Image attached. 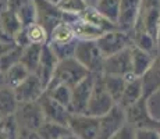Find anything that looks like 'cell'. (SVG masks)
Here are the masks:
<instances>
[{
  "instance_id": "cell-1",
  "label": "cell",
  "mask_w": 160,
  "mask_h": 139,
  "mask_svg": "<svg viewBox=\"0 0 160 139\" xmlns=\"http://www.w3.org/2000/svg\"><path fill=\"white\" fill-rule=\"evenodd\" d=\"M89 74L92 72H89L75 57L60 60L56 67V71H54L53 78H52V81L49 82L48 86L64 83L70 88H75L82 79L87 78Z\"/></svg>"
},
{
  "instance_id": "cell-2",
  "label": "cell",
  "mask_w": 160,
  "mask_h": 139,
  "mask_svg": "<svg viewBox=\"0 0 160 139\" xmlns=\"http://www.w3.org/2000/svg\"><path fill=\"white\" fill-rule=\"evenodd\" d=\"M116 104L117 103L114 102V99L112 97V95L109 93L106 85H104L103 74H96L93 89H92V95H91V99H89L87 114L100 118L104 114L109 113Z\"/></svg>"
},
{
  "instance_id": "cell-3",
  "label": "cell",
  "mask_w": 160,
  "mask_h": 139,
  "mask_svg": "<svg viewBox=\"0 0 160 139\" xmlns=\"http://www.w3.org/2000/svg\"><path fill=\"white\" fill-rule=\"evenodd\" d=\"M74 57L92 74H102L104 56L98 41H78Z\"/></svg>"
},
{
  "instance_id": "cell-4",
  "label": "cell",
  "mask_w": 160,
  "mask_h": 139,
  "mask_svg": "<svg viewBox=\"0 0 160 139\" xmlns=\"http://www.w3.org/2000/svg\"><path fill=\"white\" fill-rule=\"evenodd\" d=\"M17 122L20 128L33 129L38 131L41 125L45 122V116L42 111L41 103L36 102H25V103H20L14 113Z\"/></svg>"
},
{
  "instance_id": "cell-5",
  "label": "cell",
  "mask_w": 160,
  "mask_h": 139,
  "mask_svg": "<svg viewBox=\"0 0 160 139\" xmlns=\"http://www.w3.org/2000/svg\"><path fill=\"white\" fill-rule=\"evenodd\" d=\"M68 128L79 139H99L100 120L89 114H71Z\"/></svg>"
},
{
  "instance_id": "cell-6",
  "label": "cell",
  "mask_w": 160,
  "mask_h": 139,
  "mask_svg": "<svg viewBox=\"0 0 160 139\" xmlns=\"http://www.w3.org/2000/svg\"><path fill=\"white\" fill-rule=\"evenodd\" d=\"M98 45H99L104 57H109V56L116 54L118 52L124 50V49L130 47L132 45V36L131 33L116 28V29L104 32L98 39Z\"/></svg>"
},
{
  "instance_id": "cell-7",
  "label": "cell",
  "mask_w": 160,
  "mask_h": 139,
  "mask_svg": "<svg viewBox=\"0 0 160 139\" xmlns=\"http://www.w3.org/2000/svg\"><path fill=\"white\" fill-rule=\"evenodd\" d=\"M148 99L143 96L142 99L137 102L135 104L125 109V114H127V122L132 125L135 129L139 128H159L160 121L155 120L150 116V111L148 109Z\"/></svg>"
},
{
  "instance_id": "cell-8",
  "label": "cell",
  "mask_w": 160,
  "mask_h": 139,
  "mask_svg": "<svg viewBox=\"0 0 160 139\" xmlns=\"http://www.w3.org/2000/svg\"><path fill=\"white\" fill-rule=\"evenodd\" d=\"M102 74L109 75H120V77H132V60H131V46L124 50L104 57L103 71ZM135 77V75H134Z\"/></svg>"
},
{
  "instance_id": "cell-9",
  "label": "cell",
  "mask_w": 160,
  "mask_h": 139,
  "mask_svg": "<svg viewBox=\"0 0 160 139\" xmlns=\"http://www.w3.org/2000/svg\"><path fill=\"white\" fill-rule=\"evenodd\" d=\"M15 96L20 103L25 102H36L39 100L46 92V86L42 82V79L38 77V74L31 72L17 88L14 89Z\"/></svg>"
},
{
  "instance_id": "cell-10",
  "label": "cell",
  "mask_w": 160,
  "mask_h": 139,
  "mask_svg": "<svg viewBox=\"0 0 160 139\" xmlns=\"http://www.w3.org/2000/svg\"><path fill=\"white\" fill-rule=\"evenodd\" d=\"M96 74H89L85 79H82L75 88H72V97H71V113L74 114H87L89 99L92 95L93 83Z\"/></svg>"
},
{
  "instance_id": "cell-11",
  "label": "cell",
  "mask_w": 160,
  "mask_h": 139,
  "mask_svg": "<svg viewBox=\"0 0 160 139\" xmlns=\"http://www.w3.org/2000/svg\"><path fill=\"white\" fill-rule=\"evenodd\" d=\"M38 102L41 103V107H42V111H43V116H45L46 121L68 125L70 117H71V114H72L68 107H66L61 103H58V102L54 100L52 96H49L46 92Z\"/></svg>"
},
{
  "instance_id": "cell-12",
  "label": "cell",
  "mask_w": 160,
  "mask_h": 139,
  "mask_svg": "<svg viewBox=\"0 0 160 139\" xmlns=\"http://www.w3.org/2000/svg\"><path fill=\"white\" fill-rule=\"evenodd\" d=\"M100 132L99 139H109L114 132H117L122 125L127 124L125 109L120 104H116L112 110L103 117H100Z\"/></svg>"
},
{
  "instance_id": "cell-13",
  "label": "cell",
  "mask_w": 160,
  "mask_h": 139,
  "mask_svg": "<svg viewBox=\"0 0 160 139\" xmlns=\"http://www.w3.org/2000/svg\"><path fill=\"white\" fill-rule=\"evenodd\" d=\"M141 13V0H120V13L117 28L131 33L137 25Z\"/></svg>"
},
{
  "instance_id": "cell-14",
  "label": "cell",
  "mask_w": 160,
  "mask_h": 139,
  "mask_svg": "<svg viewBox=\"0 0 160 139\" xmlns=\"http://www.w3.org/2000/svg\"><path fill=\"white\" fill-rule=\"evenodd\" d=\"M57 64H58V58L56 57V54L53 53L50 46L45 45L43 52H42L41 63H39V67L35 71V74H38V77L42 79V82L45 83L46 88H48L49 82L52 81V78H53Z\"/></svg>"
},
{
  "instance_id": "cell-15",
  "label": "cell",
  "mask_w": 160,
  "mask_h": 139,
  "mask_svg": "<svg viewBox=\"0 0 160 139\" xmlns=\"http://www.w3.org/2000/svg\"><path fill=\"white\" fill-rule=\"evenodd\" d=\"M143 95V82L141 77H128L127 78V86H125V91L122 93V97L120 100V106L128 109L130 106L135 104L139 99H142Z\"/></svg>"
},
{
  "instance_id": "cell-16",
  "label": "cell",
  "mask_w": 160,
  "mask_h": 139,
  "mask_svg": "<svg viewBox=\"0 0 160 139\" xmlns=\"http://www.w3.org/2000/svg\"><path fill=\"white\" fill-rule=\"evenodd\" d=\"M155 56H152L148 52L139 49L135 46L134 43L131 45V60H132V74L135 77H141L148 72V70L152 67L153 61H155Z\"/></svg>"
},
{
  "instance_id": "cell-17",
  "label": "cell",
  "mask_w": 160,
  "mask_h": 139,
  "mask_svg": "<svg viewBox=\"0 0 160 139\" xmlns=\"http://www.w3.org/2000/svg\"><path fill=\"white\" fill-rule=\"evenodd\" d=\"M0 27L3 28V31L6 32V35L8 38H11L13 41L17 39V36L24 31V24L21 21V18L18 17V14L15 11L6 8L2 14H0ZM15 43V42H14Z\"/></svg>"
},
{
  "instance_id": "cell-18",
  "label": "cell",
  "mask_w": 160,
  "mask_h": 139,
  "mask_svg": "<svg viewBox=\"0 0 160 139\" xmlns=\"http://www.w3.org/2000/svg\"><path fill=\"white\" fill-rule=\"evenodd\" d=\"M70 22L74 28V32H75V36L78 41H98L104 33L100 28L95 27L93 24L88 22V21L82 20L79 17L74 18Z\"/></svg>"
},
{
  "instance_id": "cell-19",
  "label": "cell",
  "mask_w": 160,
  "mask_h": 139,
  "mask_svg": "<svg viewBox=\"0 0 160 139\" xmlns=\"http://www.w3.org/2000/svg\"><path fill=\"white\" fill-rule=\"evenodd\" d=\"M142 82L145 97H150L155 92H158L160 89V54L155 58L152 67L142 77Z\"/></svg>"
},
{
  "instance_id": "cell-20",
  "label": "cell",
  "mask_w": 160,
  "mask_h": 139,
  "mask_svg": "<svg viewBox=\"0 0 160 139\" xmlns=\"http://www.w3.org/2000/svg\"><path fill=\"white\" fill-rule=\"evenodd\" d=\"M45 45H35V43H29L25 47H22L20 56V63L28 68L31 72H35L39 67L42 58V52H43Z\"/></svg>"
},
{
  "instance_id": "cell-21",
  "label": "cell",
  "mask_w": 160,
  "mask_h": 139,
  "mask_svg": "<svg viewBox=\"0 0 160 139\" xmlns=\"http://www.w3.org/2000/svg\"><path fill=\"white\" fill-rule=\"evenodd\" d=\"M74 41H78V39L75 36L71 22H68V21H63V22L57 24L49 33V43L61 45V43H70Z\"/></svg>"
},
{
  "instance_id": "cell-22",
  "label": "cell",
  "mask_w": 160,
  "mask_h": 139,
  "mask_svg": "<svg viewBox=\"0 0 160 139\" xmlns=\"http://www.w3.org/2000/svg\"><path fill=\"white\" fill-rule=\"evenodd\" d=\"M131 36H132V43L135 46H138L139 49L148 52V53H150L152 56H155V57L159 56L158 41L150 33H148L145 29H134Z\"/></svg>"
},
{
  "instance_id": "cell-23",
  "label": "cell",
  "mask_w": 160,
  "mask_h": 139,
  "mask_svg": "<svg viewBox=\"0 0 160 139\" xmlns=\"http://www.w3.org/2000/svg\"><path fill=\"white\" fill-rule=\"evenodd\" d=\"M79 18H82V20L93 24L95 27L100 28L103 32H107V31H112V29H116L117 28V24H114L107 17H104L96 7H88L84 13L79 15Z\"/></svg>"
},
{
  "instance_id": "cell-24",
  "label": "cell",
  "mask_w": 160,
  "mask_h": 139,
  "mask_svg": "<svg viewBox=\"0 0 160 139\" xmlns=\"http://www.w3.org/2000/svg\"><path fill=\"white\" fill-rule=\"evenodd\" d=\"M18 102L15 92L10 86H3L0 88V116H11L17 110Z\"/></svg>"
},
{
  "instance_id": "cell-25",
  "label": "cell",
  "mask_w": 160,
  "mask_h": 139,
  "mask_svg": "<svg viewBox=\"0 0 160 139\" xmlns=\"http://www.w3.org/2000/svg\"><path fill=\"white\" fill-rule=\"evenodd\" d=\"M103 81H104L107 91H109V93L112 95L114 102L118 104L122 97V93L125 91V86H127V78L125 77H120V75L103 74Z\"/></svg>"
},
{
  "instance_id": "cell-26",
  "label": "cell",
  "mask_w": 160,
  "mask_h": 139,
  "mask_svg": "<svg viewBox=\"0 0 160 139\" xmlns=\"http://www.w3.org/2000/svg\"><path fill=\"white\" fill-rule=\"evenodd\" d=\"M38 134L41 139H60L71 134V129L68 128V125H63L58 124V122H52L45 120V122L38 129Z\"/></svg>"
},
{
  "instance_id": "cell-27",
  "label": "cell",
  "mask_w": 160,
  "mask_h": 139,
  "mask_svg": "<svg viewBox=\"0 0 160 139\" xmlns=\"http://www.w3.org/2000/svg\"><path fill=\"white\" fill-rule=\"evenodd\" d=\"M24 35H25L28 45L29 43H35V45H48L49 43L48 29L42 24H39L38 21L24 28Z\"/></svg>"
},
{
  "instance_id": "cell-28",
  "label": "cell",
  "mask_w": 160,
  "mask_h": 139,
  "mask_svg": "<svg viewBox=\"0 0 160 139\" xmlns=\"http://www.w3.org/2000/svg\"><path fill=\"white\" fill-rule=\"evenodd\" d=\"M29 74H31V71L27 68L22 63L17 61V63L13 64V66H11L10 68L4 72L6 85L10 86V88H13V89H15L21 82L24 81V79L27 78V77L29 75Z\"/></svg>"
},
{
  "instance_id": "cell-29",
  "label": "cell",
  "mask_w": 160,
  "mask_h": 139,
  "mask_svg": "<svg viewBox=\"0 0 160 139\" xmlns=\"http://www.w3.org/2000/svg\"><path fill=\"white\" fill-rule=\"evenodd\" d=\"M46 93L52 96L54 100L61 103L66 107H71V97H72V88L64 85V83H58V85H52L46 88ZM71 111V110H70Z\"/></svg>"
},
{
  "instance_id": "cell-30",
  "label": "cell",
  "mask_w": 160,
  "mask_h": 139,
  "mask_svg": "<svg viewBox=\"0 0 160 139\" xmlns=\"http://www.w3.org/2000/svg\"><path fill=\"white\" fill-rule=\"evenodd\" d=\"M56 6L64 14L74 15V17H79L89 7L84 0H60Z\"/></svg>"
},
{
  "instance_id": "cell-31",
  "label": "cell",
  "mask_w": 160,
  "mask_h": 139,
  "mask_svg": "<svg viewBox=\"0 0 160 139\" xmlns=\"http://www.w3.org/2000/svg\"><path fill=\"white\" fill-rule=\"evenodd\" d=\"M96 8L102 13L104 17L112 20L114 24H117L120 13V0H100Z\"/></svg>"
},
{
  "instance_id": "cell-32",
  "label": "cell",
  "mask_w": 160,
  "mask_h": 139,
  "mask_svg": "<svg viewBox=\"0 0 160 139\" xmlns=\"http://www.w3.org/2000/svg\"><path fill=\"white\" fill-rule=\"evenodd\" d=\"M77 43H78V41H74L70 43H61V45H56V43H48V45L50 46V49L53 50V53L56 54V57L60 61L75 56Z\"/></svg>"
},
{
  "instance_id": "cell-33",
  "label": "cell",
  "mask_w": 160,
  "mask_h": 139,
  "mask_svg": "<svg viewBox=\"0 0 160 139\" xmlns=\"http://www.w3.org/2000/svg\"><path fill=\"white\" fill-rule=\"evenodd\" d=\"M21 50H22V47H18L17 46L13 50L7 52V53H4V54H0V71H2V72H6L13 64L20 61Z\"/></svg>"
},
{
  "instance_id": "cell-34",
  "label": "cell",
  "mask_w": 160,
  "mask_h": 139,
  "mask_svg": "<svg viewBox=\"0 0 160 139\" xmlns=\"http://www.w3.org/2000/svg\"><path fill=\"white\" fill-rule=\"evenodd\" d=\"M135 135H137V129L127 122L117 132H114L109 139H135Z\"/></svg>"
},
{
  "instance_id": "cell-35",
  "label": "cell",
  "mask_w": 160,
  "mask_h": 139,
  "mask_svg": "<svg viewBox=\"0 0 160 139\" xmlns=\"http://www.w3.org/2000/svg\"><path fill=\"white\" fill-rule=\"evenodd\" d=\"M135 139H160V131L156 128H139Z\"/></svg>"
},
{
  "instance_id": "cell-36",
  "label": "cell",
  "mask_w": 160,
  "mask_h": 139,
  "mask_svg": "<svg viewBox=\"0 0 160 139\" xmlns=\"http://www.w3.org/2000/svg\"><path fill=\"white\" fill-rule=\"evenodd\" d=\"M15 139H41L38 131H33V129H27V128H20Z\"/></svg>"
},
{
  "instance_id": "cell-37",
  "label": "cell",
  "mask_w": 160,
  "mask_h": 139,
  "mask_svg": "<svg viewBox=\"0 0 160 139\" xmlns=\"http://www.w3.org/2000/svg\"><path fill=\"white\" fill-rule=\"evenodd\" d=\"M14 47H17L14 42H0V54L7 53V52L13 50Z\"/></svg>"
},
{
  "instance_id": "cell-38",
  "label": "cell",
  "mask_w": 160,
  "mask_h": 139,
  "mask_svg": "<svg viewBox=\"0 0 160 139\" xmlns=\"http://www.w3.org/2000/svg\"><path fill=\"white\" fill-rule=\"evenodd\" d=\"M0 42H14L11 38H8L7 35H6V32L3 31V28L0 27Z\"/></svg>"
},
{
  "instance_id": "cell-39",
  "label": "cell",
  "mask_w": 160,
  "mask_h": 139,
  "mask_svg": "<svg viewBox=\"0 0 160 139\" xmlns=\"http://www.w3.org/2000/svg\"><path fill=\"white\" fill-rule=\"evenodd\" d=\"M7 6H8V0H0V14L7 8Z\"/></svg>"
},
{
  "instance_id": "cell-40",
  "label": "cell",
  "mask_w": 160,
  "mask_h": 139,
  "mask_svg": "<svg viewBox=\"0 0 160 139\" xmlns=\"http://www.w3.org/2000/svg\"><path fill=\"white\" fill-rule=\"evenodd\" d=\"M85 3L89 6V7H96L98 4H99V2L100 0H84Z\"/></svg>"
},
{
  "instance_id": "cell-41",
  "label": "cell",
  "mask_w": 160,
  "mask_h": 139,
  "mask_svg": "<svg viewBox=\"0 0 160 139\" xmlns=\"http://www.w3.org/2000/svg\"><path fill=\"white\" fill-rule=\"evenodd\" d=\"M3 86H7V85H6V77H4V72H2V71H0V88H3Z\"/></svg>"
},
{
  "instance_id": "cell-42",
  "label": "cell",
  "mask_w": 160,
  "mask_h": 139,
  "mask_svg": "<svg viewBox=\"0 0 160 139\" xmlns=\"http://www.w3.org/2000/svg\"><path fill=\"white\" fill-rule=\"evenodd\" d=\"M60 139H79L77 135H74L72 132L71 134H68V135H66V137H63V138H60Z\"/></svg>"
},
{
  "instance_id": "cell-43",
  "label": "cell",
  "mask_w": 160,
  "mask_h": 139,
  "mask_svg": "<svg viewBox=\"0 0 160 139\" xmlns=\"http://www.w3.org/2000/svg\"><path fill=\"white\" fill-rule=\"evenodd\" d=\"M158 47H159V54H160V28H159V32H158Z\"/></svg>"
},
{
  "instance_id": "cell-44",
  "label": "cell",
  "mask_w": 160,
  "mask_h": 139,
  "mask_svg": "<svg viewBox=\"0 0 160 139\" xmlns=\"http://www.w3.org/2000/svg\"><path fill=\"white\" fill-rule=\"evenodd\" d=\"M48 2H50V3H53V4H57L60 0H48Z\"/></svg>"
},
{
  "instance_id": "cell-45",
  "label": "cell",
  "mask_w": 160,
  "mask_h": 139,
  "mask_svg": "<svg viewBox=\"0 0 160 139\" xmlns=\"http://www.w3.org/2000/svg\"><path fill=\"white\" fill-rule=\"evenodd\" d=\"M0 118H2V116H0Z\"/></svg>"
}]
</instances>
